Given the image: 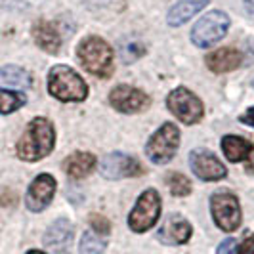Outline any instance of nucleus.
Here are the masks:
<instances>
[{
  "instance_id": "nucleus-1",
  "label": "nucleus",
  "mask_w": 254,
  "mask_h": 254,
  "mask_svg": "<svg viewBox=\"0 0 254 254\" xmlns=\"http://www.w3.org/2000/svg\"><path fill=\"white\" fill-rule=\"evenodd\" d=\"M56 143V132L48 119H33L27 127L25 134L17 141V155L23 161H40L46 155H50Z\"/></svg>"
},
{
  "instance_id": "nucleus-2",
  "label": "nucleus",
  "mask_w": 254,
  "mask_h": 254,
  "mask_svg": "<svg viewBox=\"0 0 254 254\" xmlns=\"http://www.w3.org/2000/svg\"><path fill=\"white\" fill-rule=\"evenodd\" d=\"M76 56H78L82 67L92 75L100 76V78H109L113 73V50L103 38H84L78 44Z\"/></svg>"
},
{
  "instance_id": "nucleus-3",
  "label": "nucleus",
  "mask_w": 254,
  "mask_h": 254,
  "mask_svg": "<svg viewBox=\"0 0 254 254\" xmlns=\"http://www.w3.org/2000/svg\"><path fill=\"white\" fill-rule=\"evenodd\" d=\"M48 90L60 102H82L88 96V84L67 65L52 67L48 75Z\"/></svg>"
},
{
  "instance_id": "nucleus-4",
  "label": "nucleus",
  "mask_w": 254,
  "mask_h": 254,
  "mask_svg": "<svg viewBox=\"0 0 254 254\" xmlns=\"http://www.w3.org/2000/svg\"><path fill=\"white\" fill-rule=\"evenodd\" d=\"M228 29H229L228 13L214 10V12H208L206 15H203L195 23L193 31H191V40L199 48H206V46H212V44H216L218 40H222V38L226 37Z\"/></svg>"
},
{
  "instance_id": "nucleus-5",
  "label": "nucleus",
  "mask_w": 254,
  "mask_h": 254,
  "mask_svg": "<svg viewBox=\"0 0 254 254\" xmlns=\"http://www.w3.org/2000/svg\"><path fill=\"white\" fill-rule=\"evenodd\" d=\"M161 216V197L155 190L143 191L128 216V226L136 233H143L157 224Z\"/></svg>"
},
{
  "instance_id": "nucleus-6",
  "label": "nucleus",
  "mask_w": 254,
  "mask_h": 254,
  "mask_svg": "<svg viewBox=\"0 0 254 254\" xmlns=\"http://www.w3.org/2000/svg\"><path fill=\"white\" fill-rule=\"evenodd\" d=\"M210 210L216 226L224 231H235L241 226L239 199L229 191H216L210 199Z\"/></svg>"
},
{
  "instance_id": "nucleus-7",
  "label": "nucleus",
  "mask_w": 254,
  "mask_h": 254,
  "mask_svg": "<svg viewBox=\"0 0 254 254\" xmlns=\"http://www.w3.org/2000/svg\"><path fill=\"white\" fill-rule=\"evenodd\" d=\"M178 143H180V132L178 128H176V125L166 123V125H163V127L153 134L151 140L147 141L145 153H147V157L151 159L153 163L166 165L174 157V153L178 149Z\"/></svg>"
},
{
  "instance_id": "nucleus-8",
  "label": "nucleus",
  "mask_w": 254,
  "mask_h": 254,
  "mask_svg": "<svg viewBox=\"0 0 254 254\" xmlns=\"http://www.w3.org/2000/svg\"><path fill=\"white\" fill-rule=\"evenodd\" d=\"M166 103H168V109L172 111V115L178 117L180 121L186 123V125H195V123H199L204 115L201 100H199L193 92H190L188 88H184V86L172 90V92L168 94Z\"/></svg>"
},
{
  "instance_id": "nucleus-9",
  "label": "nucleus",
  "mask_w": 254,
  "mask_h": 254,
  "mask_svg": "<svg viewBox=\"0 0 254 254\" xmlns=\"http://www.w3.org/2000/svg\"><path fill=\"white\" fill-rule=\"evenodd\" d=\"M109 102L117 111L123 113H140L145 107H149V96L138 88H132L127 84H119L111 90Z\"/></svg>"
},
{
  "instance_id": "nucleus-10",
  "label": "nucleus",
  "mask_w": 254,
  "mask_h": 254,
  "mask_svg": "<svg viewBox=\"0 0 254 254\" xmlns=\"http://www.w3.org/2000/svg\"><path fill=\"white\" fill-rule=\"evenodd\" d=\"M100 170H102L103 178L107 180L134 178V176H140L143 172L140 163L125 153H109L102 161Z\"/></svg>"
},
{
  "instance_id": "nucleus-11",
  "label": "nucleus",
  "mask_w": 254,
  "mask_h": 254,
  "mask_svg": "<svg viewBox=\"0 0 254 254\" xmlns=\"http://www.w3.org/2000/svg\"><path fill=\"white\" fill-rule=\"evenodd\" d=\"M190 165L191 170L197 178L204 180V182H216V180H222L228 170L226 166L218 161L216 155H212L206 149H195V151L190 153Z\"/></svg>"
},
{
  "instance_id": "nucleus-12",
  "label": "nucleus",
  "mask_w": 254,
  "mask_h": 254,
  "mask_svg": "<svg viewBox=\"0 0 254 254\" xmlns=\"http://www.w3.org/2000/svg\"><path fill=\"white\" fill-rule=\"evenodd\" d=\"M56 193V180L50 174H40L33 180L25 195V204L31 212H40L52 203V197Z\"/></svg>"
},
{
  "instance_id": "nucleus-13",
  "label": "nucleus",
  "mask_w": 254,
  "mask_h": 254,
  "mask_svg": "<svg viewBox=\"0 0 254 254\" xmlns=\"http://www.w3.org/2000/svg\"><path fill=\"white\" fill-rule=\"evenodd\" d=\"M71 241H73V226L65 218L56 220L50 226V229L46 231V235H44V245L54 254H65Z\"/></svg>"
},
{
  "instance_id": "nucleus-14",
  "label": "nucleus",
  "mask_w": 254,
  "mask_h": 254,
  "mask_svg": "<svg viewBox=\"0 0 254 254\" xmlns=\"http://www.w3.org/2000/svg\"><path fill=\"white\" fill-rule=\"evenodd\" d=\"M191 237V226L182 216L166 218L163 228L159 229V239L165 245H184Z\"/></svg>"
},
{
  "instance_id": "nucleus-15",
  "label": "nucleus",
  "mask_w": 254,
  "mask_h": 254,
  "mask_svg": "<svg viewBox=\"0 0 254 254\" xmlns=\"http://www.w3.org/2000/svg\"><path fill=\"white\" fill-rule=\"evenodd\" d=\"M243 56L235 48H220L206 58V67L212 73H229L241 65Z\"/></svg>"
},
{
  "instance_id": "nucleus-16",
  "label": "nucleus",
  "mask_w": 254,
  "mask_h": 254,
  "mask_svg": "<svg viewBox=\"0 0 254 254\" xmlns=\"http://www.w3.org/2000/svg\"><path fill=\"white\" fill-rule=\"evenodd\" d=\"M94 166H96V157L92 153L76 151L65 159L64 170L67 176H71L75 180H82L94 170Z\"/></svg>"
},
{
  "instance_id": "nucleus-17",
  "label": "nucleus",
  "mask_w": 254,
  "mask_h": 254,
  "mask_svg": "<svg viewBox=\"0 0 254 254\" xmlns=\"http://www.w3.org/2000/svg\"><path fill=\"white\" fill-rule=\"evenodd\" d=\"M33 37H35V42L42 50H46L48 54H56L62 46V37H60V31L54 23H48V21H40L35 25L33 29Z\"/></svg>"
},
{
  "instance_id": "nucleus-18",
  "label": "nucleus",
  "mask_w": 254,
  "mask_h": 254,
  "mask_svg": "<svg viewBox=\"0 0 254 254\" xmlns=\"http://www.w3.org/2000/svg\"><path fill=\"white\" fill-rule=\"evenodd\" d=\"M206 4H208V0H180L168 12V23L172 27L184 25L195 13L201 12Z\"/></svg>"
},
{
  "instance_id": "nucleus-19",
  "label": "nucleus",
  "mask_w": 254,
  "mask_h": 254,
  "mask_svg": "<svg viewBox=\"0 0 254 254\" xmlns=\"http://www.w3.org/2000/svg\"><path fill=\"white\" fill-rule=\"evenodd\" d=\"M31 84H33V80L25 69L15 67V65H8V67L0 69V88L27 90L31 88Z\"/></svg>"
},
{
  "instance_id": "nucleus-20",
  "label": "nucleus",
  "mask_w": 254,
  "mask_h": 254,
  "mask_svg": "<svg viewBox=\"0 0 254 254\" xmlns=\"http://www.w3.org/2000/svg\"><path fill=\"white\" fill-rule=\"evenodd\" d=\"M222 149H224V155L228 157V161L239 163V161H245L253 153L254 147L249 140L229 134V136H224V140H222Z\"/></svg>"
},
{
  "instance_id": "nucleus-21",
  "label": "nucleus",
  "mask_w": 254,
  "mask_h": 254,
  "mask_svg": "<svg viewBox=\"0 0 254 254\" xmlns=\"http://www.w3.org/2000/svg\"><path fill=\"white\" fill-rule=\"evenodd\" d=\"M25 103V96L13 90H0V113L8 115L17 111Z\"/></svg>"
},
{
  "instance_id": "nucleus-22",
  "label": "nucleus",
  "mask_w": 254,
  "mask_h": 254,
  "mask_svg": "<svg viewBox=\"0 0 254 254\" xmlns=\"http://www.w3.org/2000/svg\"><path fill=\"white\" fill-rule=\"evenodd\" d=\"M80 254H102L105 251V241L96 231H86L80 239Z\"/></svg>"
},
{
  "instance_id": "nucleus-23",
  "label": "nucleus",
  "mask_w": 254,
  "mask_h": 254,
  "mask_svg": "<svg viewBox=\"0 0 254 254\" xmlns=\"http://www.w3.org/2000/svg\"><path fill=\"white\" fill-rule=\"evenodd\" d=\"M168 188L174 197H188L191 193V182L184 174H170L168 176Z\"/></svg>"
},
{
  "instance_id": "nucleus-24",
  "label": "nucleus",
  "mask_w": 254,
  "mask_h": 254,
  "mask_svg": "<svg viewBox=\"0 0 254 254\" xmlns=\"http://www.w3.org/2000/svg\"><path fill=\"white\" fill-rule=\"evenodd\" d=\"M90 226H92V229H94L96 233H100V235H107L109 229H111L107 218L100 216V214H92V216H90Z\"/></svg>"
},
{
  "instance_id": "nucleus-25",
  "label": "nucleus",
  "mask_w": 254,
  "mask_h": 254,
  "mask_svg": "<svg viewBox=\"0 0 254 254\" xmlns=\"http://www.w3.org/2000/svg\"><path fill=\"white\" fill-rule=\"evenodd\" d=\"M216 254H239V245L235 239H226L220 243Z\"/></svg>"
},
{
  "instance_id": "nucleus-26",
  "label": "nucleus",
  "mask_w": 254,
  "mask_h": 254,
  "mask_svg": "<svg viewBox=\"0 0 254 254\" xmlns=\"http://www.w3.org/2000/svg\"><path fill=\"white\" fill-rule=\"evenodd\" d=\"M239 254H254V235L247 237L239 249Z\"/></svg>"
},
{
  "instance_id": "nucleus-27",
  "label": "nucleus",
  "mask_w": 254,
  "mask_h": 254,
  "mask_svg": "<svg viewBox=\"0 0 254 254\" xmlns=\"http://www.w3.org/2000/svg\"><path fill=\"white\" fill-rule=\"evenodd\" d=\"M239 121L241 123H245V125H249V127L254 128V107H251V109H247L245 113L239 117Z\"/></svg>"
},
{
  "instance_id": "nucleus-28",
  "label": "nucleus",
  "mask_w": 254,
  "mask_h": 254,
  "mask_svg": "<svg viewBox=\"0 0 254 254\" xmlns=\"http://www.w3.org/2000/svg\"><path fill=\"white\" fill-rule=\"evenodd\" d=\"M245 6L251 13H254V0H245Z\"/></svg>"
},
{
  "instance_id": "nucleus-29",
  "label": "nucleus",
  "mask_w": 254,
  "mask_h": 254,
  "mask_svg": "<svg viewBox=\"0 0 254 254\" xmlns=\"http://www.w3.org/2000/svg\"><path fill=\"white\" fill-rule=\"evenodd\" d=\"M27 254H44V253H40V251H31V253H27Z\"/></svg>"
}]
</instances>
